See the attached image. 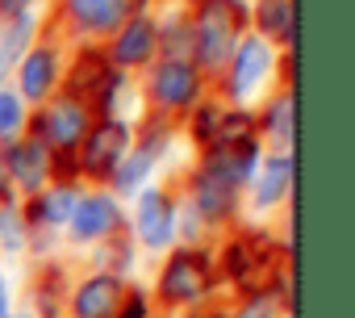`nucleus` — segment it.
Returning a JSON list of instances; mask_svg holds the SVG:
<instances>
[{"label":"nucleus","instance_id":"obj_1","mask_svg":"<svg viewBox=\"0 0 355 318\" xmlns=\"http://www.w3.org/2000/svg\"><path fill=\"white\" fill-rule=\"evenodd\" d=\"M163 293L171 301H189L205 293V260L201 256H175L171 268L163 272Z\"/></svg>","mask_w":355,"mask_h":318},{"label":"nucleus","instance_id":"obj_2","mask_svg":"<svg viewBox=\"0 0 355 318\" xmlns=\"http://www.w3.org/2000/svg\"><path fill=\"white\" fill-rule=\"evenodd\" d=\"M117 301H121L117 281L96 276V281H88V285L80 289V297H76V314H80V318H113V314H117Z\"/></svg>","mask_w":355,"mask_h":318},{"label":"nucleus","instance_id":"obj_3","mask_svg":"<svg viewBox=\"0 0 355 318\" xmlns=\"http://www.w3.org/2000/svg\"><path fill=\"white\" fill-rule=\"evenodd\" d=\"M155 92H159V101H167V105H184V101L197 92V76H193L184 63H163V67L155 72Z\"/></svg>","mask_w":355,"mask_h":318},{"label":"nucleus","instance_id":"obj_4","mask_svg":"<svg viewBox=\"0 0 355 318\" xmlns=\"http://www.w3.org/2000/svg\"><path fill=\"white\" fill-rule=\"evenodd\" d=\"M138 231H142V239L150 247H163L171 239V206H167V197H159V193L142 197V222H138Z\"/></svg>","mask_w":355,"mask_h":318},{"label":"nucleus","instance_id":"obj_5","mask_svg":"<svg viewBox=\"0 0 355 318\" xmlns=\"http://www.w3.org/2000/svg\"><path fill=\"white\" fill-rule=\"evenodd\" d=\"M46 134L59 147L76 142L84 134V109H80V101H55V109L46 113Z\"/></svg>","mask_w":355,"mask_h":318},{"label":"nucleus","instance_id":"obj_6","mask_svg":"<svg viewBox=\"0 0 355 318\" xmlns=\"http://www.w3.org/2000/svg\"><path fill=\"white\" fill-rule=\"evenodd\" d=\"M113 222H117V210H113V201H105V197H92V201H84V206L76 210V235H80V239H96V235L113 231Z\"/></svg>","mask_w":355,"mask_h":318},{"label":"nucleus","instance_id":"obj_7","mask_svg":"<svg viewBox=\"0 0 355 318\" xmlns=\"http://www.w3.org/2000/svg\"><path fill=\"white\" fill-rule=\"evenodd\" d=\"M125 151V126H101L92 138H88V168H109L113 159Z\"/></svg>","mask_w":355,"mask_h":318},{"label":"nucleus","instance_id":"obj_8","mask_svg":"<svg viewBox=\"0 0 355 318\" xmlns=\"http://www.w3.org/2000/svg\"><path fill=\"white\" fill-rule=\"evenodd\" d=\"M51 76H55V55L51 51H34L21 67V88L26 97H42L51 88Z\"/></svg>","mask_w":355,"mask_h":318},{"label":"nucleus","instance_id":"obj_9","mask_svg":"<svg viewBox=\"0 0 355 318\" xmlns=\"http://www.w3.org/2000/svg\"><path fill=\"white\" fill-rule=\"evenodd\" d=\"M150 42H155L150 26H146V22H134V26L121 34V42H117V59L138 63V59H146V55H150Z\"/></svg>","mask_w":355,"mask_h":318},{"label":"nucleus","instance_id":"obj_10","mask_svg":"<svg viewBox=\"0 0 355 318\" xmlns=\"http://www.w3.org/2000/svg\"><path fill=\"white\" fill-rule=\"evenodd\" d=\"M263 67H268V51H263V47H255V42H247V47H243V55H239L234 92H247V88H251V80H259V76H263Z\"/></svg>","mask_w":355,"mask_h":318},{"label":"nucleus","instance_id":"obj_11","mask_svg":"<svg viewBox=\"0 0 355 318\" xmlns=\"http://www.w3.org/2000/svg\"><path fill=\"white\" fill-rule=\"evenodd\" d=\"M13 168H17L21 185H38L42 172H46V155H42V147H21V151H13Z\"/></svg>","mask_w":355,"mask_h":318},{"label":"nucleus","instance_id":"obj_12","mask_svg":"<svg viewBox=\"0 0 355 318\" xmlns=\"http://www.w3.org/2000/svg\"><path fill=\"white\" fill-rule=\"evenodd\" d=\"M288 159H276V164L268 168V176H263V189H259V201H276L280 193H284V181H288Z\"/></svg>","mask_w":355,"mask_h":318},{"label":"nucleus","instance_id":"obj_13","mask_svg":"<svg viewBox=\"0 0 355 318\" xmlns=\"http://www.w3.org/2000/svg\"><path fill=\"white\" fill-rule=\"evenodd\" d=\"M76 9L92 22V26H109L117 17V0H76Z\"/></svg>","mask_w":355,"mask_h":318},{"label":"nucleus","instance_id":"obj_14","mask_svg":"<svg viewBox=\"0 0 355 318\" xmlns=\"http://www.w3.org/2000/svg\"><path fill=\"white\" fill-rule=\"evenodd\" d=\"M26 34H30V26L21 22V26H13V30H9V38H5V42H0V76L13 67V59H17V51H21Z\"/></svg>","mask_w":355,"mask_h":318},{"label":"nucleus","instance_id":"obj_15","mask_svg":"<svg viewBox=\"0 0 355 318\" xmlns=\"http://www.w3.org/2000/svg\"><path fill=\"white\" fill-rule=\"evenodd\" d=\"M21 126V97L0 92V134H13Z\"/></svg>","mask_w":355,"mask_h":318},{"label":"nucleus","instance_id":"obj_16","mask_svg":"<svg viewBox=\"0 0 355 318\" xmlns=\"http://www.w3.org/2000/svg\"><path fill=\"white\" fill-rule=\"evenodd\" d=\"M201 201H205L209 214H222L230 206V189L226 185H214V181H201Z\"/></svg>","mask_w":355,"mask_h":318},{"label":"nucleus","instance_id":"obj_17","mask_svg":"<svg viewBox=\"0 0 355 318\" xmlns=\"http://www.w3.org/2000/svg\"><path fill=\"white\" fill-rule=\"evenodd\" d=\"M67 210H71V197H67V193H51V197L42 201V214H46V218H55V222H63V218H67Z\"/></svg>","mask_w":355,"mask_h":318},{"label":"nucleus","instance_id":"obj_18","mask_svg":"<svg viewBox=\"0 0 355 318\" xmlns=\"http://www.w3.org/2000/svg\"><path fill=\"white\" fill-rule=\"evenodd\" d=\"M247 134H251V122L247 117H230V126L222 130V142H247Z\"/></svg>","mask_w":355,"mask_h":318},{"label":"nucleus","instance_id":"obj_19","mask_svg":"<svg viewBox=\"0 0 355 318\" xmlns=\"http://www.w3.org/2000/svg\"><path fill=\"white\" fill-rule=\"evenodd\" d=\"M0 5H5V9H17V5H21V0H0Z\"/></svg>","mask_w":355,"mask_h":318},{"label":"nucleus","instance_id":"obj_20","mask_svg":"<svg viewBox=\"0 0 355 318\" xmlns=\"http://www.w3.org/2000/svg\"><path fill=\"white\" fill-rule=\"evenodd\" d=\"M0 314H5V289H0Z\"/></svg>","mask_w":355,"mask_h":318}]
</instances>
